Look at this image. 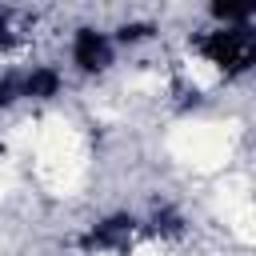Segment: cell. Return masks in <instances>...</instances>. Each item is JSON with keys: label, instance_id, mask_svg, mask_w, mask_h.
<instances>
[{"label": "cell", "instance_id": "obj_1", "mask_svg": "<svg viewBox=\"0 0 256 256\" xmlns=\"http://www.w3.org/2000/svg\"><path fill=\"white\" fill-rule=\"evenodd\" d=\"M64 52H68V68L80 80H104V76H112L116 56H120L108 24H72Z\"/></svg>", "mask_w": 256, "mask_h": 256}, {"label": "cell", "instance_id": "obj_2", "mask_svg": "<svg viewBox=\"0 0 256 256\" xmlns=\"http://www.w3.org/2000/svg\"><path fill=\"white\" fill-rule=\"evenodd\" d=\"M0 160H4V136H0Z\"/></svg>", "mask_w": 256, "mask_h": 256}]
</instances>
